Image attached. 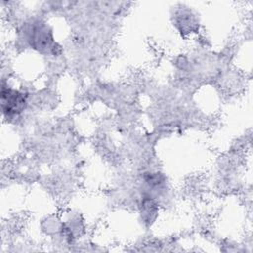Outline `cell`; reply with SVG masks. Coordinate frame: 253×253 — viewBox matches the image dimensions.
<instances>
[{"instance_id":"obj_1","label":"cell","mask_w":253,"mask_h":253,"mask_svg":"<svg viewBox=\"0 0 253 253\" xmlns=\"http://www.w3.org/2000/svg\"><path fill=\"white\" fill-rule=\"evenodd\" d=\"M24 96L13 89L2 90V110L7 116H15L21 113L25 108Z\"/></svg>"}]
</instances>
